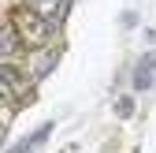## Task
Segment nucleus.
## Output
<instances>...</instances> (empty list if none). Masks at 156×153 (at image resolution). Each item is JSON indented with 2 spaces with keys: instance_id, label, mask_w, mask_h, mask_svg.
<instances>
[{
  "instance_id": "1",
  "label": "nucleus",
  "mask_w": 156,
  "mask_h": 153,
  "mask_svg": "<svg viewBox=\"0 0 156 153\" xmlns=\"http://www.w3.org/2000/svg\"><path fill=\"white\" fill-rule=\"evenodd\" d=\"M11 26H15V34L23 37V45H41L45 37L52 34V19H41L34 8H15L11 11Z\"/></svg>"
},
{
  "instance_id": "2",
  "label": "nucleus",
  "mask_w": 156,
  "mask_h": 153,
  "mask_svg": "<svg viewBox=\"0 0 156 153\" xmlns=\"http://www.w3.org/2000/svg\"><path fill=\"white\" fill-rule=\"evenodd\" d=\"M0 82H4V97H8V108L11 105H19V101H30L34 93H30V79H23L11 64H4L0 67Z\"/></svg>"
},
{
  "instance_id": "3",
  "label": "nucleus",
  "mask_w": 156,
  "mask_h": 153,
  "mask_svg": "<svg viewBox=\"0 0 156 153\" xmlns=\"http://www.w3.org/2000/svg\"><path fill=\"white\" fill-rule=\"evenodd\" d=\"M56 60H60V49H41V52H34V60L26 67V79L37 82V79H45V75L56 67Z\"/></svg>"
},
{
  "instance_id": "4",
  "label": "nucleus",
  "mask_w": 156,
  "mask_h": 153,
  "mask_svg": "<svg viewBox=\"0 0 156 153\" xmlns=\"http://www.w3.org/2000/svg\"><path fill=\"white\" fill-rule=\"evenodd\" d=\"M156 82V52H145L134 67V90H149Z\"/></svg>"
},
{
  "instance_id": "5",
  "label": "nucleus",
  "mask_w": 156,
  "mask_h": 153,
  "mask_svg": "<svg viewBox=\"0 0 156 153\" xmlns=\"http://www.w3.org/2000/svg\"><path fill=\"white\" fill-rule=\"evenodd\" d=\"M48 135H52V123H45V127H37L34 135H26L23 142H15V146H11V149H4V153H30V149H37V146H41V142H45Z\"/></svg>"
},
{
  "instance_id": "6",
  "label": "nucleus",
  "mask_w": 156,
  "mask_h": 153,
  "mask_svg": "<svg viewBox=\"0 0 156 153\" xmlns=\"http://www.w3.org/2000/svg\"><path fill=\"white\" fill-rule=\"evenodd\" d=\"M19 41H23V37L15 34V26L8 23L4 30H0V45H4V60H15V52H19Z\"/></svg>"
},
{
  "instance_id": "7",
  "label": "nucleus",
  "mask_w": 156,
  "mask_h": 153,
  "mask_svg": "<svg viewBox=\"0 0 156 153\" xmlns=\"http://www.w3.org/2000/svg\"><path fill=\"white\" fill-rule=\"evenodd\" d=\"M115 112H119L123 120H126V116H134V101H130V97H119V101H115Z\"/></svg>"
},
{
  "instance_id": "8",
  "label": "nucleus",
  "mask_w": 156,
  "mask_h": 153,
  "mask_svg": "<svg viewBox=\"0 0 156 153\" xmlns=\"http://www.w3.org/2000/svg\"><path fill=\"white\" fill-rule=\"evenodd\" d=\"M60 153H78V146H67V149H60Z\"/></svg>"
}]
</instances>
